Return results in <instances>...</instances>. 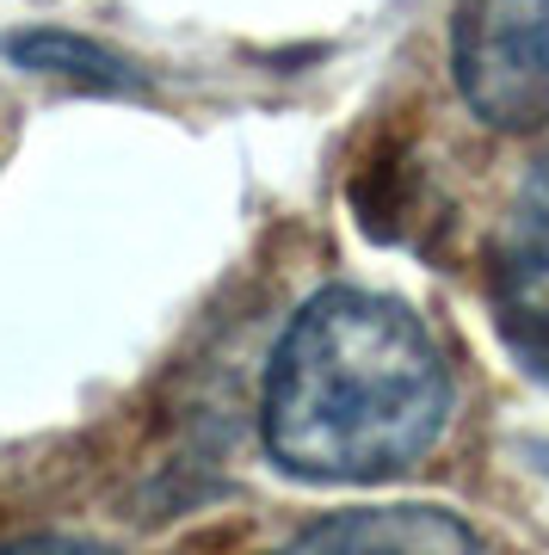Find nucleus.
I'll return each instance as SVG.
<instances>
[{"label": "nucleus", "mask_w": 549, "mask_h": 555, "mask_svg": "<svg viewBox=\"0 0 549 555\" xmlns=\"http://www.w3.org/2000/svg\"><path fill=\"white\" fill-rule=\"evenodd\" d=\"M451 401V364L408 302L328 284L272 346L259 438L284 476L358 488L420 463L445 438Z\"/></svg>", "instance_id": "nucleus-1"}, {"label": "nucleus", "mask_w": 549, "mask_h": 555, "mask_svg": "<svg viewBox=\"0 0 549 555\" xmlns=\"http://www.w3.org/2000/svg\"><path fill=\"white\" fill-rule=\"evenodd\" d=\"M457 93L500 137L549 124V0H463L451 20Z\"/></svg>", "instance_id": "nucleus-2"}, {"label": "nucleus", "mask_w": 549, "mask_h": 555, "mask_svg": "<svg viewBox=\"0 0 549 555\" xmlns=\"http://www.w3.org/2000/svg\"><path fill=\"white\" fill-rule=\"evenodd\" d=\"M494 327L519 371L549 389V160H537L494 235Z\"/></svg>", "instance_id": "nucleus-3"}, {"label": "nucleus", "mask_w": 549, "mask_h": 555, "mask_svg": "<svg viewBox=\"0 0 549 555\" xmlns=\"http://www.w3.org/2000/svg\"><path fill=\"white\" fill-rule=\"evenodd\" d=\"M278 555H488V543L445 506H365L309 525Z\"/></svg>", "instance_id": "nucleus-4"}, {"label": "nucleus", "mask_w": 549, "mask_h": 555, "mask_svg": "<svg viewBox=\"0 0 549 555\" xmlns=\"http://www.w3.org/2000/svg\"><path fill=\"white\" fill-rule=\"evenodd\" d=\"M7 56L20 62L25 75L80 80V87H99V93H130V87H142V75L130 62L112 56L105 43L80 38V31H25V38L7 43Z\"/></svg>", "instance_id": "nucleus-5"}, {"label": "nucleus", "mask_w": 549, "mask_h": 555, "mask_svg": "<svg viewBox=\"0 0 549 555\" xmlns=\"http://www.w3.org/2000/svg\"><path fill=\"white\" fill-rule=\"evenodd\" d=\"M0 555H118V550L87 543V537H13V543H0Z\"/></svg>", "instance_id": "nucleus-6"}, {"label": "nucleus", "mask_w": 549, "mask_h": 555, "mask_svg": "<svg viewBox=\"0 0 549 555\" xmlns=\"http://www.w3.org/2000/svg\"><path fill=\"white\" fill-rule=\"evenodd\" d=\"M531 456H537V469H544V476H549V444H537V451H531Z\"/></svg>", "instance_id": "nucleus-7"}]
</instances>
